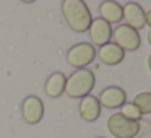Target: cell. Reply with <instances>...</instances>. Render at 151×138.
Instances as JSON below:
<instances>
[{
	"mask_svg": "<svg viewBox=\"0 0 151 138\" xmlns=\"http://www.w3.org/2000/svg\"><path fill=\"white\" fill-rule=\"evenodd\" d=\"M96 47L89 42H78L73 47H70V50L67 52V62L72 67L81 70L86 68L89 63L94 62L96 59Z\"/></svg>",
	"mask_w": 151,
	"mask_h": 138,
	"instance_id": "cell-4",
	"label": "cell"
},
{
	"mask_svg": "<svg viewBox=\"0 0 151 138\" xmlns=\"http://www.w3.org/2000/svg\"><path fill=\"white\" fill-rule=\"evenodd\" d=\"M65 81L67 76L62 72H54L52 75H49L46 81V94L52 99H57L65 93Z\"/></svg>",
	"mask_w": 151,
	"mask_h": 138,
	"instance_id": "cell-13",
	"label": "cell"
},
{
	"mask_svg": "<svg viewBox=\"0 0 151 138\" xmlns=\"http://www.w3.org/2000/svg\"><path fill=\"white\" fill-rule=\"evenodd\" d=\"M99 138H102V137H99Z\"/></svg>",
	"mask_w": 151,
	"mask_h": 138,
	"instance_id": "cell-16",
	"label": "cell"
},
{
	"mask_svg": "<svg viewBox=\"0 0 151 138\" xmlns=\"http://www.w3.org/2000/svg\"><path fill=\"white\" fill-rule=\"evenodd\" d=\"M133 104L140 109L141 115H148L151 114V93L145 91V93H140V94L135 96V101Z\"/></svg>",
	"mask_w": 151,
	"mask_h": 138,
	"instance_id": "cell-14",
	"label": "cell"
},
{
	"mask_svg": "<svg viewBox=\"0 0 151 138\" xmlns=\"http://www.w3.org/2000/svg\"><path fill=\"white\" fill-rule=\"evenodd\" d=\"M96 55H99V60L104 65H119L124 60L125 52L114 42H107L99 47V52H96Z\"/></svg>",
	"mask_w": 151,
	"mask_h": 138,
	"instance_id": "cell-11",
	"label": "cell"
},
{
	"mask_svg": "<svg viewBox=\"0 0 151 138\" xmlns=\"http://www.w3.org/2000/svg\"><path fill=\"white\" fill-rule=\"evenodd\" d=\"M101 107L106 109H119L127 102V93L120 86H107L101 91L98 98Z\"/></svg>",
	"mask_w": 151,
	"mask_h": 138,
	"instance_id": "cell-8",
	"label": "cell"
},
{
	"mask_svg": "<svg viewBox=\"0 0 151 138\" xmlns=\"http://www.w3.org/2000/svg\"><path fill=\"white\" fill-rule=\"evenodd\" d=\"M122 111L119 112V114L122 115V117H125L127 120H132V122H140L141 120V112H140V109L137 107V106L133 104V102H125L124 106H122Z\"/></svg>",
	"mask_w": 151,
	"mask_h": 138,
	"instance_id": "cell-15",
	"label": "cell"
},
{
	"mask_svg": "<svg viewBox=\"0 0 151 138\" xmlns=\"http://www.w3.org/2000/svg\"><path fill=\"white\" fill-rule=\"evenodd\" d=\"M89 39H91L93 46H104V44L111 42L112 39V24H109L107 21L101 20V18H96L91 21V26H89Z\"/></svg>",
	"mask_w": 151,
	"mask_h": 138,
	"instance_id": "cell-9",
	"label": "cell"
},
{
	"mask_svg": "<svg viewBox=\"0 0 151 138\" xmlns=\"http://www.w3.org/2000/svg\"><path fill=\"white\" fill-rule=\"evenodd\" d=\"M99 15L101 20L107 21L109 24L120 23L122 21V5L114 2V0H106L99 5Z\"/></svg>",
	"mask_w": 151,
	"mask_h": 138,
	"instance_id": "cell-12",
	"label": "cell"
},
{
	"mask_svg": "<svg viewBox=\"0 0 151 138\" xmlns=\"http://www.w3.org/2000/svg\"><path fill=\"white\" fill-rule=\"evenodd\" d=\"M107 130L114 138H137L141 132L140 122H132L120 114H112L107 119Z\"/></svg>",
	"mask_w": 151,
	"mask_h": 138,
	"instance_id": "cell-3",
	"label": "cell"
},
{
	"mask_svg": "<svg viewBox=\"0 0 151 138\" xmlns=\"http://www.w3.org/2000/svg\"><path fill=\"white\" fill-rule=\"evenodd\" d=\"M62 15L68 28L75 33H86L91 26V12L83 0H65V2H62Z\"/></svg>",
	"mask_w": 151,
	"mask_h": 138,
	"instance_id": "cell-1",
	"label": "cell"
},
{
	"mask_svg": "<svg viewBox=\"0 0 151 138\" xmlns=\"http://www.w3.org/2000/svg\"><path fill=\"white\" fill-rule=\"evenodd\" d=\"M96 85V76L91 70L81 68L73 72L65 81V93L68 98L73 99H81L88 96L94 89Z\"/></svg>",
	"mask_w": 151,
	"mask_h": 138,
	"instance_id": "cell-2",
	"label": "cell"
},
{
	"mask_svg": "<svg viewBox=\"0 0 151 138\" xmlns=\"http://www.w3.org/2000/svg\"><path fill=\"white\" fill-rule=\"evenodd\" d=\"M122 20H125V26L135 31H140L146 26L145 23V8L137 2H128L122 7Z\"/></svg>",
	"mask_w": 151,
	"mask_h": 138,
	"instance_id": "cell-7",
	"label": "cell"
},
{
	"mask_svg": "<svg viewBox=\"0 0 151 138\" xmlns=\"http://www.w3.org/2000/svg\"><path fill=\"white\" fill-rule=\"evenodd\" d=\"M112 37L115 41V46H119L124 52H132L137 50L141 46V36L138 34V31L132 29V28L120 24L112 31Z\"/></svg>",
	"mask_w": 151,
	"mask_h": 138,
	"instance_id": "cell-5",
	"label": "cell"
},
{
	"mask_svg": "<svg viewBox=\"0 0 151 138\" xmlns=\"http://www.w3.org/2000/svg\"><path fill=\"white\" fill-rule=\"evenodd\" d=\"M21 115L26 124H39L44 117V102L37 96H28L21 104Z\"/></svg>",
	"mask_w": 151,
	"mask_h": 138,
	"instance_id": "cell-6",
	"label": "cell"
},
{
	"mask_svg": "<svg viewBox=\"0 0 151 138\" xmlns=\"http://www.w3.org/2000/svg\"><path fill=\"white\" fill-rule=\"evenodd\" d=\"M101 104H99L98 98L96 96H85L81 98L78 104V111H80V115H81L83 120L86 122H96L99 117H101Z\"/></svg>",
	"mask_w": 151,
	"mask_h": 138,
	"instance_id": "cell-10",
	"label": "cell"
}]
</instances>
